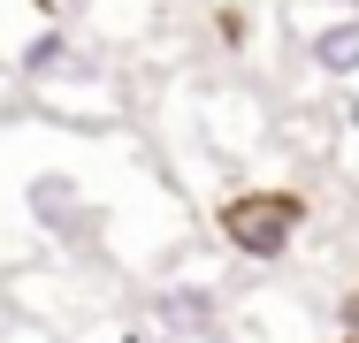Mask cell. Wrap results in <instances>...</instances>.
I'll return each instance as SVG.
<instances>
[{"mask_svg": "<svg viewBox=\"0 0 359 343\" xmlns=\"http://www.w3.org/2000/svg\"><path fill=\"white\" fill-rule=\"evenodd\" d=\"M298 229H306V199L298 191H237L222 206V244L245 252L252 267H283Z\"/></svg>", "mask_w": 359, "mask_h": 343, "instance_id": "1", "label": "cell"}, {"mask_svg": "<svg viewBox=\"0 0 359 343\" xmlns=\"http://www.w3.org/2000/svg\"><path fill=\"white\" fill-rule=\"evenodd\" d=\"M23 214H31V229H39L46 244H62V252H84V244L100 237V206L76 183V168H31V176H23Z\"/></svg>", "mask_w": 359, "mask_h": 343, "instance_id": "2", "label": "cell"}, {"mask_svg": "<svg viewBox=\"0 0 359 343\" xmlns=\"http://www.w3.org/2000/svg\"><path fill=\"white\" fill-rule=\"evenodd\" d=\"M298 54L321 84H359V0L298 8Z\"/></svg>", "mask_w": 359, "mask_h": 343, "instance_id": "3", "label": "cell"}, {"mask_svg": "<svg viewBox=\"0 0 359 343\" xmlns=\"http://www.w3.org/2000/svg\"><path fill=\"white\" fill-rule=\"evenodd\" d=\"M153 328L176 343H215L222 336V298L215 282H168L161 298H153Z\"/></svg>", "mask_w": 359, "mask_h": 343, "instance_id": "4", "label": "cell"}, {"mask_svg": "<svg viewBox=\"0 0 359 343\" xmlns=\"http://www.w3.org/2000/svg\"><path fill=\"white\" fill-rule=\"evenodd\" d=\"M222 46H229V54H252V38H260V15H252V8H245V0H222Z\"/></svg>", "mask_w": 359, "mask_h": 343, "instance_id": "5", "label": "cell"}, {"mask_svg": "<svg viewBox=\"0 0 359 343\" xmlns=\"http://www.w3.org/2000/svg\"><path fill=\"white\" fill-rule=\"evenodd\" d=\"M344 130L359 137V84H352V92H344Z\"/></svg>", "mask_w": 359, "mask_h": 343, "instance_id": "6", "label": "cell"}, {"mask_svg": "<svg viewBox=\"0 0 359 343\" xmlns=\"http://www.w3.org/2000/svg\"><path fill=\"white\" fill-rule=\"evenodd\" d=\"M46 8H54V15H76V8H92V0H46Z\"/></svg>", "mask_w": 359, "mask_h": 343, "instance_id": "7", "label": "cell"}, {"mask_svg": "<svg viewBox=\"0 0 359 343\" xmlns=\"http://www.w3.org/2000/svg\"><path fill=\"white\" fill-rule=\"evenodd\" d=\"M344 328H352V336H344V343H359V298H352V313H344Z\"/></svg>", "mask_w": 359, "mask_h": 343, "instance_id": "8", "label": "cell"}]
</instances>
